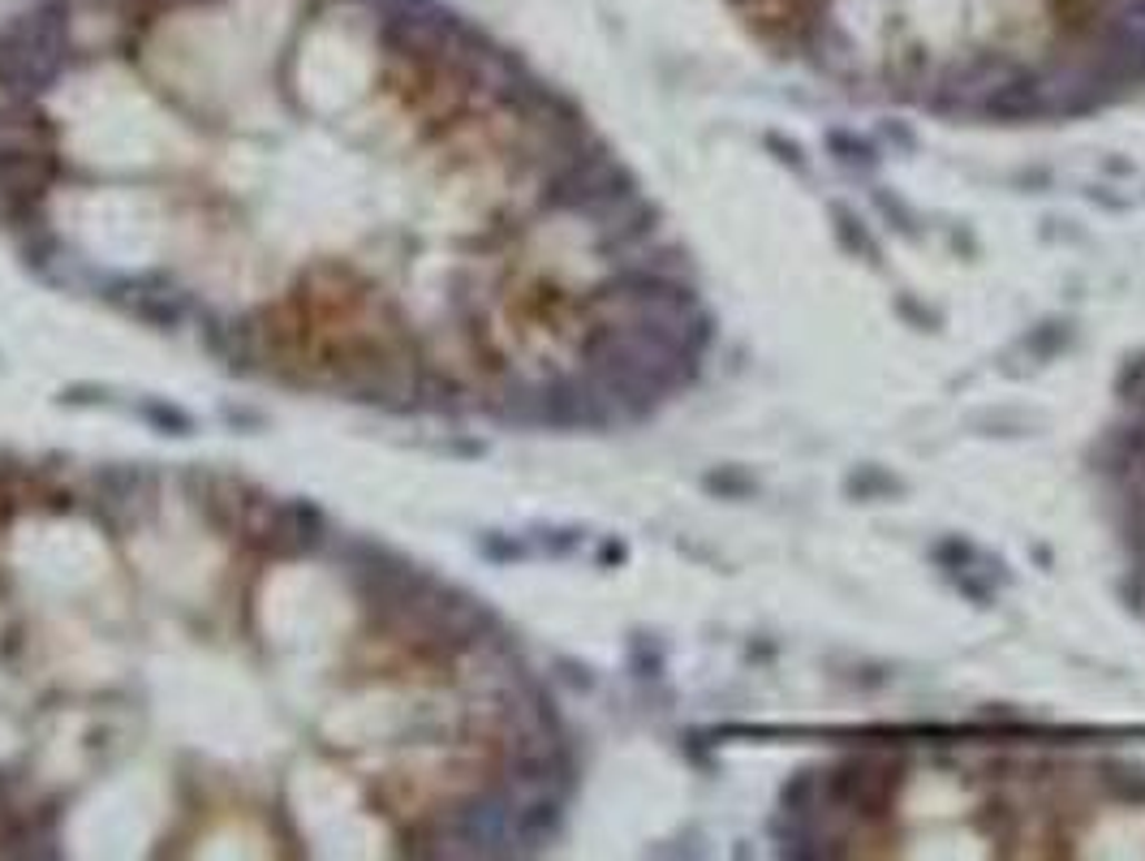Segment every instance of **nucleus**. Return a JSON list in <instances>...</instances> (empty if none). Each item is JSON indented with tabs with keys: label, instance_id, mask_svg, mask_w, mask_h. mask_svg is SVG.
<instances>
[{
	"label": "nucleus",
	"instance_id": "nucleus-2",
	"mask_svg": "<svg viewBox=\"0 0 1145 861\" xmlns=\"http://www.w3.org/2000/svg\"><path fill=\"white\" fill-rule=\"evenodd\" d=\"M327 543V517L319 504L310 499H280V531H276V547L272 561H297L310 556Z\"/></svg>",
	"mask_w": 1145,
	"mask_h": 861
},
{
	"label": "nucleus",
	"instance_id": "nucleus-1",
	"mask_svg": "<svg viewBox=\"0 0 1145 861\" xmlns=\"http://www.w3.org/2000/svg\"><path fill=\"white\" fill-rule=\"evenodd\" d=\"M762 31L905 69L1142 52L1145 0H732Z\"/></svg>",
	"mask_w": 1145,
	"mask_h": 861
},
{
	"label": "nucleus",
	"instance_id": "nucleus-4",
	"mask_svg": "<svg viewBox=\"0 0 1145 861\" xmlns=\"http://www.w3.org/2000/svg\"><path fill=\"white\" fill-rule=\"evenodd\" d=\"M142 418H151L156 427L172 430V435H190V414L186 409H177V405H164V400H142Z\"/></svg>",
	"mask_w": 1145,
	"mask_h": 861
},
{
	"label": "nucleus",
	"instance_id": "nucleus-3",
	"mask_svg": "<svg viewBox=\"0 0 1145 861\" xmlns=\"http://www.w3.org/2000/svg\"><path fill=\"white\" fill-rule=\"evenodd\" d=\"M134 319H142L147 328L156 331H177L186 310H190V298L186 294H172V289H156V294H138V298L126 301Z\"/></svg>",
	"mask_w": 1145,
	"mask_h": 861
}]
</instances>
